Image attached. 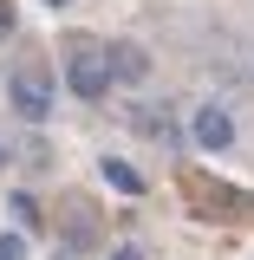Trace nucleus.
Returning a JSON list of instances; mask_svg holds the SVG:
<instances>
[{
  "label": "nucleus",
  "instance_id": "obj_1",
  "mask_svg": "<svg viewBox=\"0 0 254 260\" xmlns=\"http://www.w3.org/2000/svg\"><path fill=\"white\" fill-rule=\"evenodd\" d=\"M7 104H13L26 124H39V117L52 111V78H46V65H33V59L13 65V72H7Z\"/></svg>",
  "mask_w": 254,
  "mask_h": 260
},
{
  "label": "nucleus",
  "instance_id": "obj_2",
  "mask_svg": "<svg viewBox=\"0 0 254 260\" xmlns=\"http://www.w3.org/2000/svg\"><path fill=\"white\" fill-rule=\"evenodd\" d=\"M65 85H72V98H104L111 91V59H104V46H78V52L65 59Z\"/></svg>",
  "mask_w": 254,
  "mask_h": 260
},
{
  "label": "nucleus",
  "instance_id": "obj_3",
  "mask_svg": "<svg viewBox=\"0 0 254 260\" xmlns=\"http://www.w3.org/2000/svg\"><path fill=\"white\" fill-rule=\"evenodd\" d=\"M104 59H111V85H144V78H150V52H144L137 39L104 46Z\"/></svg>",
  "mask_w": 254,
  "mask_h": 260
},
{
  "label": "nucleus",
  "instance_id": "obj_4",
  "mask_svg": "<svg viewBox=\"0 0 254 260\" xmlns=\"http://www.w3.org/2000/svg\"><path fill=\"white\" fill-rule=\"evenodd\" d=\"M189 137L202 143V150H228V143H235V117H228L222 104H202L195 124H189Z\"/></svg>",
  "mask_w": 254,
  "mask_h": 260
},
{
  "label": "nucleus",
  "instance_id": "obj_5",
  "mask_svg": "<svg viewBox=\"0 0 254 260\" xmlns=\"http://www.w3.org/2000/svg\"><path fill=\"white\" fill-rule=\"evenodd\" d=\"M130 124L150 130L157 143H176V117H170V111H157V104H130Z\"/></svg>",
  "mask_w": 254,
  "mask_h": 260
},
{
  "label": "nucleus",
  "instance_id": "obj_6",
  "mask_svg": "<svg viewBox=\"0 0 254 260\" xmlns=\"http://www.w3.org/2000/svg\"><path fill=\"white\" fill-rule=\"evenodd\" d=\"M104 182H111V189H124V195H137V189H144V176H137L130 162H118V156H104Z\"/></svg>",
  "mask_w": 254,
  "mask_h": 260
},
{
  "label": "nucleus",
  "instance_id": "obj_7",
  "mask_svg": "<svg viewBox=\"0 0 254 260\" xmlns=\"http://www.w3.org/2000/svg\"><path fill=\"white\" fill-rule=\"evenodd\" d=\"M0 260H26V241L20 234H0Z\"/></svg>",
  "mask_w": 254,
  "mask_h": 260
},
{
  "label": "nucleus",
  "instance_id": "obj_8",
  "mask_svg": "<svg viewBox=\"0 0 254 260\" xmlns=\"http://www.w3.org/2000/svg\"><path fill=\"white\" fill-rule=\"evenodd\" d=\"M0 32H13V7H0Z\"/></svg>",
  "mask_w": 254,
  "mask_h": 260
},
{
  "label": "nucleus",
  "instance_id": "obj_9",
  "mask_svg": "<svg viewBox=\"0 0 254 260\" xmlns=\"http://www.w3.org/2000/svg\"><path fill=\"white\" fill-rule=\"evenodd\" d=\"M111 260H144V254H137V247H118V254H111Z\"/></svg>",
  "mask_w": 254,
  "mask_h": 260
},
{
  "label": "nucleus",
  "instance_id": "obj_10",
  "mask_svg": "<svg viewBox=\"0 0 254 260\" xmlns=\"http://www.w3.org/2000/svg\"><path fill=\"white\" fill-rule=\"evenodd\" d=\"M46 7H72V0H46Z\"/></svg>",
  "mask_w": 254,
  "mask_h": 260
},
{
  "label": "nucleus",
  "instance_id": "obj_11",
  "mask_svg": "<svg viewBox=\"0 0 254 260\" xmlns=\"http://www.w3.org/2000/svg\"><path fill=\"white\" fill-rule=\"evenodd\" d=\"M0 169H7V150H0Z\"/></svg>",
  "mask_w": 254,
  "mask_h": 260
}]
</instances>
